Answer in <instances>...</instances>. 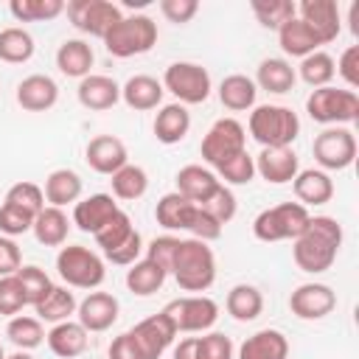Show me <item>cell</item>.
Returning a JSON list of instances; mask_svg holds the SVG:
<instances>
[{
    "label": "cell",
    "instance_id": "obj_43",
    "mask_svg": "<svg viewBox=\"0 0 359 359\" xmlns=\"http://www.w3.org/2000/svg\"><path fill=\"white\" fill-rule=\"evenodd\" d=\"M334 73H337V65H334V59L325 50H314V53H309L300 62V79L309 87H314V90L317 87H328L331 79H334Z\"/></svg>",
    "mask_w": 359,
    "mask_h": 359
},
{
    "label": "cell",
    "instance_id": "obj_57",
    "mask_svg": "<svg viewBox=\"0 0 359 359\" xmlns=\"http://www.w3.org/2000/svg\"><path fill=\"white\" fill-rule=\"evenodd\" d=\"M20 266H22V252H20L17 241L8 236H0V278L17 275Z\"/></svg>",
    "mask_w": 359,
    "mask_h": 359
},
{
    "label": "cell",
    "instance_id": "obj_15",
    "mask_svg": "<svg viewBox=\"0 0 359 359\" xmlns=\"http://www.w3.org/2000/svg\"><path fill=\"white\" fill-rule=\"evenodd\" d=\"M337 294L328 283H300L289 294V309L300 320H323L334 311Z\"/></svg>",
    "mask_w": 359,
    "mask_h": 359
},
{
    "label": "cell",
    "instance_id": "obj_5",
    "mask_svg": "<svg viewBox=\"0 0 359 359\" xmlns=\"http://www.w3.org/2000/svg\"><path fill=\"white\" fill-rule=\"evenodd\" d=\"M56 272L59 278L73 289H95L107 278L104 258L93 252L84 244H67L56 255Z\"/></svg>",
    "mask_w": 359,
    "mask_h": 359
},
{
    "label": "cell",
    "instance_id": "obj_62",
    "mask_svg": "<svg viewBox=\"0 0 359 359\" xmlns=\"http://www.w3.org/2000/svg\"><path fill=\"white\" fill-rule=\"evenodd\" d=\"M6 359H34L28 351H17V353H11V356H6Z\"/></svg>",
    "mask_w": 359,
    "mask_h": 359
},
{
    "label": "cell",
    "instance_id": "obj_37",
    "mask_svg": "<svg viewBox=\"0 0 359 359\" xmlns=\"http://www.w3.org/2000/svg\"><path fill=\"white\" fill-rule=\"evenodd\" d=\"M165 278H168V275H165L154 261H149V258L135 261V264L126 269V286H129V292L137 294V297H149V294L160 292L163 283H165Z\"/></svg>",
    "mask_w": 359,
    "mask_h": 359
},
{
    "label": "cell",
    "instance_id": "obj_3",
    "mask_svg": "<svg viewBox=\"0 0 359 359\" xmlns=\"http://www.w3.org/2000/svg\"><path fill=\"white\" fill-rule=\"evenodd\" d=\"M250 135L261 149L272 146H292L300 135V118L292 107L283 104H261L250 112Z\"/></svg>",
    "mask_w": 359,
    "mask_h": 359
},
{
    "label": "cell",
    "instance_id": "obj_26",
    "mask_svg": "<svg viewBox=\"0 0 359 359\" xmlns=\"http://www.w3.org/2000/svg\"><path fill=\"white\" fill-rule=\"evenodd\" d=\"M163 84L154 79V76H146V73H137L132 79H126V84L121 87V98L129 109H137V112H149L154 107H160L163 101Z\"/></svg>",
    "mask_w": 359,
    "mask_h": 359
},
{
    "label": "cell",
    "instance_id": "obj_21",
    "mask_svg": "<svg viewBox=\"0 0 359 359\" xmlns=\"http://www.w3.org/2000/svg\"><path fill=\"white\" fill-rule=\"evenodd\" d=\"M59 101V87L45 73H31L17 84V104L28 112H45Z\"/></svg>",
    "mask_w": 359,
    "mask_h": 359
},
{
    "label": "cell",
    "instance_id": "obj_12",
    "mask_svg": "<svg viewBox=\"0 0 359 359\" xmlns=\"http://www.w3.org/2000/svg\"><path fill=\"white\" fill-rule=\"evenodd\" d=\"M65 11L70 17V22L81 31V34H90V36H101L123 17L121 6L109 3V0H70L65 3Z\"/></svg>",
    "mask_w": 359,
    "mask_h": 359
},
{
    "label": "cell",
    "instance_id": "obj_39",
    "mask_svg": "<svg viewBox=\"0 0 359 359\" xmlns=\"http://www.w3.org/2000/svg\"><path fill=\"white\" fill-rule=\"evenodd\" d=\"M6 337L11 339V345H17V351H34L45 342V328H42V320L17 314L6 325Z\"/></svg>",
    "mask_w": 359,
    "mask_h": 359
},
{
    "label": "cell",
    "instance_id": "obj_30",
    "mask_svg": "<svg viewBox=\"0 0 359 359\" xmlns=\"http://www.w3.org/2000/svg\"><path fill=\"white\" fill-rule=\"evenodd\" d=\"M294 81H297L294 67H292L286 59H280V56L264 59V62L258 65V70H255V87H261V90H266V93H272V95L289 93V90L294 87Z\"/></svg>",
    "mask_w": 359,
    "mask_h": 359
},
{
    "label": "cell",
    "instance_id": "obj_6",
    "mask_svg": "<svg viewBox=\"0 0 359 359\" xmlns=\"http://www.w3.org/2000/svg\"><path fill=\"white\" fill-rule=\"evenodd\" d=\"M309 219H311V213L300 202H280V205L266 208L255 216L252 233L258 241H266V244L269 241H286V238L294 241L306 230Z\"/></svg>",
    "mask_w": 359,
    "mask_h": 359
},
{
    "label": "cell",
    "instance_id": "obj_60",
    "mask_svg": "<svg viewBox=\"0 0 359 359\" xmlns=\"http://www.w3.org/2000/svg\"><path fill=\"white\" fill-rule=\"evenodd\" d=\"M348 22H351V31L359 34V3H351V8H348Z\"/></svg>",
    "mask_w": 359,
    "mask_h": 359
},
{
    "label": "cell",
    "instance_id": "obj_7",
    "mask_svg": "<svg viewBox=\"0 0 359 359\" xmlns=\"http://www.w3.org/2000/svg\"><path fill=\"white\" fill-rule=\"evenodd\" d=\"M306 112L311 121L325 126H342L359 118V95L353 90L339 87H317L306 98Z\"/></svg>",
    "mask_w": 359,
    "mask_h": 359
},
{
    "label": "cell",
    "instance_id": "obj_54",
    "mask_svg": "<svg viewBox=\"0 0 359 359\" xmlns=\"http://www.w3.org/2000/svg\"><path fill=\"white\" fill-rule=\"evenodd\" d=\"M188 233L196 238V241H216L219 236H222V224L205 210V208H199L196 205V213H194V219H191V227H188Z\"/></svg>",
    "mask_w": 359,
    "mask_h": 359
},
{
    "label": "cell",
    "instance_id": "obj_24",
    "mask_svg": "<svg viewBox=\"0 0 359 359\" xmlns=\"http://www.w3.org/2000/svg\"><path fill=\"white\" fill-rule=\"evenodd\" d=\"M48 348L59 356V359H76L87 351V342H90V334L84 331V325L79 320H65V323H56L48 334Z\"/></svg>",
    "mask_w": 359,
    "mask_h": 359
},
{
    "label": "cell",
    "instance_id": "obj_40",
    "mask_svg": "<svg viewBox=\"0 0 359 359\" xmlns=\"http://www.w3.org/2000/svg\"><path fill=\"white\" fill-rule=\"evenodd\" d=\"M8 11L17 22H48L65 11L62 0H11Z\"/></svg>",
    "mask_w": 359,
    "mask_h": 359
},
{
    "label": "cell",
    "instance_id": "obj_1",
    "mask_svg": "<svg viewBox=\"0 0 359 359\" xmlns=\"http://www.w3.org/2000/svg\"><path fill=\"white\" fill-rule=\"evenodd\" d=\"M342 247V224L334 216H311L306 230L292 241V258L297 269L320 275L331 269Z\"/></svg>",
    "mask_w": 359,
    "mask_h": 359
},
{
    "label": "cell",
    "instance_id": "obj_28",
    "mask_svg": "<svg viewBox=\"0 0 359 359\" xmlns=\"http://www.w3.org/2000/svg\"><path fill=\"white\" fill-rule=\"evenodd\" d=\"M151 129H154V137L160 143H165V146L180 143L188 135V129H191V112H188V107H182L177 101L160 107V112L154 115V126Z\"/></svg>",
    "mask_w": 359,
    "mask_h": 359
},
{
    "label": "cell",
    "instance_id": "obj_8",
    "mask_svg": "<svg viewBox=\"0 0 359 359\" xmlns=\"http://www.w3.org/2000/svg\"><path fill=\"white\" fill-rule=\"evenodd\" d=\"M163 90H168L177 104H202L210 95V73L196 62H174L163 73Z\"/></svg>",
    "mask_w": 359,
    "mask_h": 359
},
{
    "label": "cell",
    "instance_id": "obj_56",
    "mask_svg": "<svg viewBox=\"0 0 359 359\" xmlns=\"http://www.w3.org/2000/svg\"><path fill=\"white\" fill-rule=\"evenodd\" d=\"M160 11L168 22L182 25V22L194 20V14L199 11V3L196 0H160Z\"/></svg>",
    "mask_w": 359,
    "mask_h": 359
},
{
    "label": "cell",
    "instance_id": "obj_55",
    "mask_svg": "<svg viewBox=\"0 0 359 359\" xmlns=\"http://www.w3.org/2000/svg\"><path fill=\"white\" fill-rule=\"evenodd\" d=\"M334 65H337V73L342 76V81L348 84V90L356 93V87H359V45H348L342 50L339 62H334Z\"/></svg>",
    "mask_w": 359,
    "mask_h": 359
},
{
    "label": "cell",
    "instance_id": "obj_27",
    "mask_svg": "<svg viewBox=\"0 0 359 359\" xmlns=\"http://www.w3.org/2000/svg\"><path fill=\"white\" fill-rule=\"evenodd\" d=\"M93 62H95V53H93L90 42H84V39H65L56 50V67L67 79L81 81L84 76H90Z\"/></svg>",
    "mask_w": 359,
    "mask_h": 359
},
{
    "label": "cell",
    "instance_id": "obj_58",
    "mask_svg": "<svg viewBox=\"0 0 359 359\" xmlns=\"http://www.w3.org/2000/svg\"><path fill=\"white\" fill-rule=\"evenodd\" d=\"M109 359H143V353L137 351V345H135V339L129 337V331L112 339V345H109Z\"/></svg>",
    "mask_w": 359,
    "mask_h": 359
},
{
    "label": "cell",
    "instance_id": "obj_22",
    "mask_svg": "<svg viewBox=\"0 0 359 359\" xmlns=\"http://www.w3.org/2000/svg\"><path fill=\"white\" fill-rule=\"evenodd\" d=\"M219 185H222V180L205 165L191 163V165H182L177 171V194L194 205H205Z\"/></svg>",
    "mask_w": 359,
    "mask_h": 359
},
{
    "label": "cell",
    "instance_id": "obj_25",
    "mask_svg": "<svg viewBox=\"0 0 359 359\" xmlns=\"http://www.w3.org/2000/svg\"><path fill=\"white\" fill-rule=\"evenodd\" d=\"M289 356V339L278 328H261L252 337H247L238 348V359H286Z\"/></svg>",
    "mask_w": 359,
    "mask_h": 359
},
{
    "label": "cell",
    "instance_id": "obj_17",
    "mask_svg": "<svg viewBox=\"0 0 359 359\" xmlns=\"http://www.w3.org/2000/svg\"><path fill=\"white\" fill-rule=\"evenodd\" d=\"M84 160H87V165L93 171L112 177L118 168H123L129 163V151H126V146H123L121 137H115V135H98V137H93L87 143Z\"/></svg>",
    "mask_w": 359,
    "mask_h": 359
},
{
    "label": "cell",
    "instance_id": "obj_63",
    "mask_svg": "<svg viewBox=\"0 0 359 359\" xmlns=\"http://www.w3.org/2000/svg\"><path fill=\"white\" fill-rule=\"evenodd\" d=\"M0 359H6V351H3V345H0Z\"/></svg>",
    "mask_w": 359,
    "mask_h": 359
},
{
    "label": "cell",
    "instance_id": "obj_18",
    "mask_svg": "<svg viewBox=\"0 0 359 359\" xmlns=\"http://www.w3.org/2000/svg\"><path fill=\"white\" fill-rule=\"evenodd\" d=\"M300 163L292 146H272V149H261V154L255 157V174H261L266 182L272 185H286L297 177Z\"/></svg>",
    "mask_w": 359,
    "mask_h": 359
},
{
    "label": "cell",
    "instance_id": "obj_61",
    "mask_svg": "<svg viewBox=\"0 0 359 359\" xmlns=\"http://www.w3.org/2000/svg\"><path fill=\"white\" fill-rule=\"evenodd\" d=\"M151 0H123V6L126 8H143V6H149Z\"/></svg>",
    "mask_w": 359,
    "mask_h": 359
},
{
    "label": "cell",
    "instance_id": "obj_44",
    "mask_svg": "<svg viewBox=\"0 0 359 359\" xmlns=\"http://www.w3.org/2000/svg\"><path fill=\"white\" fill-rule=\"evenodd\" d=\"M17 280H20V286H22V294H25V303H28V306L42 303L45 294L53 289L48 272H45L42 266H34V264L20 266V269H17Z\"/></svg>",
    "mask_w": 359,
    "mask_h": 359
},
{
    "label": "cell",
    "instance_id": "obj_47",
    "mask_svg": "<svg viewBox=\"0 0 359 359\" xmlns=\"http://www.w3.org/2000/svg\"><path fill=\"white\" fill-rule=\"evenodd\" d=\"M34 219L36 216H31L28 210H22V208H17L11 202H3L0 205V236L14 238V236L28 233L34 227Z\"/></svg>",
    "mask_w": 359,
    "mask_h": 359
},
{
    "label": "cell",
    "instance_id": "obj_46",
    "mask_svg": "<svg viewBox=\"0 0 359 359\" xmlns=\"http://www.w3.org/2000/svg\"><path fill=\"white\" fill-rule=\"evenodd\" d=\"M216 177H222V180L230 182V185H247V182H252V177H255V157L244 149V151H238L236 157H230L227 163H222V165L216 168Z\"/></svg>",
    "mask_w": 359,
    "mask_h": 359
},
{
    "label": "cell",
    "instance_id": "obj_31",
    "mask_svg": "<svg viewBox=\"0 0 359 359\" xmlns=\"http://www.w3.org/2000/svg\"><path fill=\"white\" fill-rule=\"evenodd\" d=\"M194 213H196V205L188 202L185 196H180L177 191L163 194L160 202H157V208H154V219L165 230H188Z\"/></svg>",
    "mask_w": 359,
    "mask_h": 359
},
{
    "label": "cell",
    "instance_id": "obj_59",
    "mask_svg": "<svg viewBox=\"0 0 359 359\" xmlns=\"http://www.w3.org/2000/svg\"><path fill=\"white\" fill-rule=\"evenodd\" d=\"M174 359H196V337H185L174 345Z\"/></svg>",
    "mask_w": 359,
    "mask_h": 359
},
{
    "label": "cell",
    "instance_id": "obj_9",
    "mask_svg": "<svg viewBox=\"0 0 359 359\" xmlns=\"http://www.w3.org/2000/svg\"><path fill=\"white\" fill-rule=\"evenodd\" d=\"M247 149V129L236 121V118H219L213 121V126L205 132L202 137V160L213 168H219L222 163H227L230 157H236L238 151Z\"/></svg>",
    "mask_w": 359,
    "mask_h": 359
},
{
    "label": "cell",
    "instance_id": "obj_29",
    "mask_svg": "<svg viewBox=\"0 0 359 359\" xmlns=\"http://www.w3.org/2000/svg\"><path fill=\"white\" fill-rule=\"evenodd\" d=\"M278 45L286 56H297V59H306L309 53L320 50V39L311 34V28L300 17H292L278 28Z\"/></svg>",
    "mask_w": 359,
    "mask_h": 359
},
{
    "label": "cell",
    "instance_id": "obj_16",
    "mask_svg": "<svg viewBox=\"0 0 359 359\" xmlns=\"http://www.w3.org/2000/svg\"><path fill=\"white\" fill-rule=\"evenodd\" d=\"M118 314H121V303L115 294L109 292H90L79 306H76V317L79 323L84 325V331H107L118 323Z\"/></svg>",
    "mask_w": 359,
    "mask_h": 359
},
{
    "label": "cell",
    "instance_id": "obj_13",
    "mask_svg": "<svg viewBox=\"0 0 359 359\" xmlns=\"http://www.w3.org/2000/svg\"><path fill=\"white\" fill-rule=\"evenodd\" d=\"M129 337L135 339V345H137V351L143 353V359H160V356L171 348V342H174V337H177V328H174V323H171L163 311H157V314L140 320V323L129 331Z\"/></svg>",
    "mask_w": 359,
    "mask_h": 359
},
{
    "label": "cell",
    "instance_id": "obj_19",
    "mask_svg": "<svg viewBox=\"0 0 359 359\" xmlns=\"http://www.w3.org/2000/svg\"><path fill=\"white\" fill-rule=\"evenodd\" d=\"M118 202L112 199V194H90L84 199H79L73 205V224L81 233H98L115 213H118Z\"/></svg>",
    "mask_w": 359,
    "mask_h": 359
},
{
    "label": "cell",
    "instance_id": "obj_33",
    "mask_svg": "<svg viewBox=\"0 0 359 359\" xmlns=\"http://www.w3.org/2000/svg\"><path fill=\"white\" fill-rule=\"evenodd\" d=\"M255 95H258V87L250 76L244 73H233V76H224L222 84H219V101L230 109V112H244V109H252L255 107Z\"/></svg>",
    "mask_w": 359,
    "mask_h": 359
},
{
    "label": "cell",
    "instance_id": "obj_41",
    "mask_svg": "<svg viewBox=\"0 0 359 359\" xmlns=\"http://www.w3.org/2000/svg\"><path fill=\"white\" fill-rule=\"evenodd\" d=\"M109 182H112V194L118 199H140L149 191V174H146V168L132 165V163H126L123 168H118Z\"/></svg>",
    "mask_w": 359,
    "mask_h": 359
},
{
    "label": "cell",
    "instance_id": "obj_48",
    "mask_svg": "<svg viewBox=\"0 0 359 359\" xmlns=\"http://www.w3.org/2000/svg\"><path fill=\"white\" fill-rule=\"evenodd\" d=\"M6 202H11V205L28 210L31 216H36V213L45 208V194H42V188L34 185V182H17V185L8 188Z\"/></svg>",
    "mask_w": 359,
    "mask_h": 359
},
{
    "label": "cell",
    "instance_id": "obj_14",
    "mask_svg": "<svg viewBox=\"0 0 359 359\" xmlns=\"http://www.w3.org/2000/svg\"><path fill=\"white\" fill-rule=\"evenodd\" d=\"M297 17L311 28V34L320 39V45H328L339 36L342 14L334 0H303V3H297Z\"/></svg>",
    "mask_w": 359,
    "mask_h": 359
},
{
    "label": "cell",
    "instance_id": "obj_23",
    "mask_svg": "<svg viewBox=\"0 0 359 359\" xmlns=\"http://www.w3.org/2000/svg\"><path fill=\"white\" fill-rule=\"evenodd\" d=\"M292 191H294V196H297V202L303 208L325 205L334 196V180L320 168H303L292 180Z\"/></svg>",
    "mask_w": 359,
    "mask_h": 359
},
{
    "label": "cell",
    "instance_id": "obj_52",
    "mask_svg": "<svg viewBox=\"0 0 359 359\" xmlns=\"http://www.w3.org/2000/svg\"><path fill=\"white\" fill-rule=\"evenodd\" d=\"M177 247H180V238L177 236H157L149 241L146 247V258L154 261L165 275L171 272V264H174V255H177Z\"/></svg>",
    "mask_w": 359,
    "mask_h": 359
},
{
    "label": "cell",
    "instance_id": "obj_49",
    "mask_svg": "<svg viewBox=\"0 0 359 359\" xmlns=\"http://www.w3.org/2000/svg\"><path fill=\"white\" fill-rule=\"evenodd\" d=\"M199 208H205V210H208V213H210V216H213V219H216V222L224 227V224H227V222L236 216L238 202H236V194H233V191H230V188L222 182V185L213 191V196H210L205 205H199Z\"/></svg>",
    "mask_w": 359,
    "mask_h": 359
},
{
    "label": "cell",
    "instance_id": "obj_4",
    "mask_svg": "<svg viewBox=\"0 0 359 359\" xmlns=\"http://www.w3.org/2000/svg\"><path fill=\"white\" fill-rule=\"evenodd\" d=\"M157 45V22L146 14H129L121 17L107 34H104V48L107 53L118 56V59H129V56H140L149 53Z\"/></svg>",
    "mask_w": 359,
    "mask_h": 359
},
{
    "label": "cell",
    "instance_id": "obj_35",
    "mask_svg": "<svg viewBox=\"0 0 359 359\" xmlns=\"http://www.w3.org/2000/svg\"><path fill=\"white\" fill-rule=\"evenodd\" d=\"M224 306H227V314H230L233 320H238V323H252V320L261 317V311H264V294H261L255 286H250V283H236V286L227 292Z\"/></svg>",
    "mask_w": 359,
    "mask_h": 359
},
{
    "label": "cell",
    "instance_id": "obj_11",
    "mask_svg": "<svg viewBox=\"0 0 359 359\" xmlns=\"http://www.w3.org/2000/svg\"><path fill=\"white\" fill-rule=\"evenodd\" d=\"M163 314L174 323L177 334H196V331H208L213 328V323L219 320V306L213 297L208 294H188V297H177L171 300Z\"/></svg>",
    "mask_w": 359,
    "mask_h": 359
},
{
    "label": "cell",
    "instance_id": "obj_51",
    "mask_svg": "<svg viewBox=\"0 0 359 359\" xmlns=\"http://www.w3.org/2000/svg\"><path fill=\"white\" fill-rule=\"evenodd\" d=\"M25 303V294H22V286L17 280V275H8V278H0V314L3 317H17L22 311Z\"/></svg>",
    "mask_w": 359,
    "mask_h": 359
},
{
    "label": "cell",
    "instance_id": "obj_2",
    "mask_svg": "<svg viewBox=\"0 0 359 359\" xmlns=\"http://www.w3.org/2000/svg\"><path fill=\"white\" fill-rule=\"evenodd\" d=\"M182 292H208L216 280V255L205 241L180 238L171 272Z\"/></svg>",
    "mask_w": 359,
    "mask_h": 359
},
{
    "label": "cell",
    "instance_id": "obj_10",
    "mask_svg": "<svg viewBox=\"0 0 359 359\" xmlns=\"http://www.w3.org/2000/svg\"><path fill=\"white\" fill-rule=\"evenodd\" d=\"M311 154L320 163V171H342L356 160V135L348 126H325L314 137Z\"/></svg>",
    "mask_w": 359,
    "mask_h": 359
},
{
    "label": "cell",
    "instance_id": "obj_42",
    "mask_svg": "<svg viewBox=\"0 0 359 359\" xmlns=\"http://www.w3.org/2000/svg\"><path fill=\"white\" fill-rule=\"evenodd\" d=\"M250 8L255 14V20L272 31H278L283 22L297 17V3H292V0H252Z\"/></svg>",
    "mask_w": 359,
    "mask_h": 359
},
{
    "label": "cell",
    "instance_id": "obj_34",
    "mask_svg": "<svg viewBox=\"0 0 359 359\" xmlns=\"http://www.w3.org/2000/svg\"><path fill=\"white\" fill-rule=\"evenodd\" d=\"M42 194L53 208L73 205L81 196V177L73 168H56L45 177V191Z\"/></svg>",
    "mask_w": 359,
    "mask_h": 359
},
{
    "label": "cell",
    "instance_id": "obj_50",
    "mask_svg": "<svg viewBox=\"0 0 359 359\" xmlns=\"http://www.w3.org/2000/svg\"><path fill=\"white\" fill-rule=\"evenodd\" d=\"M236 348L230 342V337L210 331L205 337H196V359H233Z\"/></svg>",
    "mask_w": 359,
    "mask_h": 359
},
{
    "label": "cell",
    "instance_id": "obj_32",
    "mask_svg": "<svg viewBox=\"0 0 359 359\" xmlns=\"http://www.w3.org/2000/svg\"><path fill=\"white\" fill-rule=\"evenodd\" d=\"M34 236L39 244L45 247H62L67 241V230H70V219L62 208H53V205H45L36 219H34Z\"/></svg>",
    "mask_w": 359,
    "mask_h": 359
},
{
    "label": "cell",
    "instance_id": "obj_53",
    "mask_svg": "<svg viewBox=\"0 0 359 359\" xmlns=\"http://www.w3.org/2000/svg\"><path fill=\"white\" fill-rule=\"evenodd\" d=\"M140 252H143V238H140L137 230H132V236L126 241H121L115 250L104 252V258L112 261V264H118V266H132L135 261H140Z\"/></svg>",
    "mask_w": 359,
    "mask_h": 359
},
{
    "label": "cell",
    "instance_id": "obj_38",
    "mask_svg": "<svg viewBox=\"0 0 359 359\" xmlns=\"http://www.w3.org/2000/svg\"><path fill=\"white\" fill-rule=\"evenodd\" d=\"M34 56V36L20 28V25H8L0 31V62L8 65H22Z\"/></svg>",
    "mask_w": 359,
    "mask_h": 359
},
{
    "label": "cell",
    "instance_id": "obj_20",
    "mask_svg": "<svg viewBox=\"0 0 359 359\" xmlns=\"http://www.w3.org/2000/svg\"><path fill=\"white\" fill-rule=\"evenodd\" d=\"M79 104L93 109V112H104V109H112L118 101H121V84L109 76H101V73H90L79 81Z\"/></svg>",
    "mask_w": 359,
    "mask_h": 359
},
{
    "label": "cell",
    "instance_id": "obj_45",
    "mask_svg": "<svg viewBox=\"0 0 359 359\" xmlns=\"http://www.w3.org/2000/svg\"><path fill=\"white\" fill-rule=\"evenodd\" d=\"M132 230H135V224H132L129 213L118 210V213L95 233V244L101 247V252H109V250H115L121 241H126V238L132 236Z\"/></svg>",
    "mask_w": 359,
    "mask_h": 359
},
{
    "label": "cell",
    "instance_id": "obj_36",
    "mask_svg": "<svg viewBox=\"0 0 359 359\" xmlns=\"http://www.w3.org/2000/svg\"><path fill=\"white\" fill-rule=\"evenodd\" d=\"M76 306H79V300H76V294H73L67 286H53V289L45 294V300L34 306V311H36V320L56 325V323L70 320V317L76 314Z\"/></svg>",
    "mask_w": 359,
    "mask_h": 359
}]
</instances>
